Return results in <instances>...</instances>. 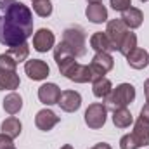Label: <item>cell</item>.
Listing matches in <instances>:
<instances>
[{"label": "cell", "mask_w": 149, "mask_h": 149, "mask_svg": "<svg viewBox=\"0 0 149 149\" xmlns=\"http://www.w3.org/2000/svg\"><path fill=\"white\" fill-rule=\"evenodd\" d=\"M33 35V14L19 0H0V43L14 47Z\"/></svg>", "instance_id": "cell-1"}, {"label": "cell", "mask_w": 149, "mask_h": 149, "mask_svg": "<svg viewBox=\"0 0 149 149\" xmlns=\"http://www.w3.org/2000/svg\"><path fill=\"white\" fill-rule=\"evenodd\" d=\"M134 99H135V87L130 83H120L106 97V108L111 111H116V109H121L132 104Z\"/></svg>", "instance_id": "cell-2"}, {"label": "cell", "mask_w": 149, "mask_h": 149, "mask_svg": "<svg viewBox=\"0 0 149 149\" xmlns=\"http://www.w3.org/2000/svg\"><path fill=\"white\" fill-rule=\"evenodd\" d=\"M63 42L73 50L74 57H81L87 52V42H85V31L80 26L66 28L63 33Z\"/></svg>", "instance_id": "cell-3"}, {"label": "cell", "mask_w": 149, "mask_h": 149, "mask_svg": "<svg viewBox=\"0 0 149 149\" xmlns=\"http://www.w3.org/2000/svg\"><path fill=\"white\" fill-rule=\"evenodd\" d=\"M108 120V108L102 104V102H94L87 108L85 111V123L88 128L92 130H99L104 127Z\"/></svg>", "instance_id": "cell-4"}, {"label": "cell", "mask_w": 149, "mask_h": 149, "mask_svg": "<svg viewBox=\"0 0 149 149\" xmlns=\"http://www.w3.org/2000/svg\"><path fill=\"white\" fill-rule=\"evenodd\" d=\"M128 33V28L127 24L121 21V19H111L106 26V35H108V40L111 43L113 50H118L120 49V43L121 40L125 38V35Z\"/></svg>", "instance_id": "cell-5"}, {"label": "cell", "mask_w": 149, "mask_h": 149, "mask_svg": "<svg viewBox=\"0 0 149 149\" xmlns=\"http://www.w3.org/2000/svg\"><path fill=\"white\" fill-rule=\"evenodd\" d=\"M24 73L28 74L30 80H35V81H40V80H45L49 73H50V68L45 61L42 59H30L26 61L24 64Z\"/></svg>", "instance_id": "cell-6"}, {"label": "cell", "mask_w": 149, "mask_h": 149, "mask_svg": "<svg viewBox=\"0 0 149 149\" xmlns=\"http://www.w3.org/2000/svg\"><path fill=\"white\" fill-rule=\"evenodd\" d=\"M56 47V37L49 28H40L33 35V49L37 52H47Z\"/></svg>", "instance_id": "cell-7"}, {"label": "cell", "mask_w": 149, "mask_h": 149, "mask_svg": "<svg viewBox=\"0 0 149 149\" xmlns=\"http://www.w3.org/2000/svg\"><path fill=\"white\" fill-rule=\"evenodd\" d=\"M57 104L64 113H74L81 106V95L76 90H63Z\"/></svg>", "instance_id": "cell-8"}, {"label": "cell", "mask_w": 149, "mask_h": 149, "mask_svg": "<svg viewBox=\"0 0 149 149\" xmlns=\"http://www.w3.org/2000/svg\"><path fill=\"white\" fill-rule=\"evenodd\" d=\"M61 97V88L56 85V83H43L40 88H38V99L42 104L45 106H52V104H57Z\"/></svg>", "instance_id": "cell-9"}, {"label": "cell", "mask_w": 149, "mask_h": 149, "mask_svg": "<svg viewBox=\"0 0 149 149\" xmlns=\"http://www.w3.org/2000/svg\"><path fill=\"white\" fill-rule=\"evenodd\" d=\"M59 116L56 114L54 111H50V109H40L37 113V116H35V125H37L38 130H42V132H49V130H52L57 123H59Z\"/></svg>", "instance_id": "cell-10"}, {"label": "cell", "mask_w": 149, "mask_h": 149, "mask_svg": "<svg viewBox=\"0 0 149 149\" xmlns=\"http://www.w3.org/2000/svg\"><path fill=\"white\" fill-rule=\"evenodd\" d=\"M85 16L90 23L94 24H102L108 21V9L102 5V2L99 3H88L87 5V10H85Z\"/></svg>", "instance_id": "cell-11"}, {"label": "cell", "mask_w": 149, "mask_h": 149, "mask_svg": "<svg viewBox=\"0 0 149 149\" xmlns=\"http://www.w3.org/2000/svg\"><path fill=\"white\" fill-rule=\"evenodd\" d=\"M127 63H128V66L130 68H134V70H144V68H148L149 64V54L146 49H134L128 56H127Z\"/></svg>", "instance_id": "cell-12"}, {"label": "cell", "mask_w": 149, "mask_h": 149, "mask_svg": "<svg viewBox=\"0 0 149 149\" xmlns=\"http://www.w3.org/2000/svg\"><path fill=\"white\" fill-rule=\"evenodd\" d=\"M120 19L127 24L128 30H135V28H139V26L142 24L144 14H142V10L137 9V7H128L125 12H121V17H120Z\"/></svg>", "instance_id": "cell-13"}, {"label": "cell", "mask_w": 149, "mask_h": 149, "mask_svg": "<svg viewBox=\"0 0 149 149\" xmlns=\"http://www.w3.org/2000/svg\"><path fill=\"white\" fill-rule=\"evenodd\" d=\"M132 135L135 137L139 148L149 146V121L148 120H144V118L139 116V120H137L135 125H134V132H132Z\"/></svg>", "instance_id": "cell-14"}, {"label": "cell", "mask_w": 149, "mask_h": 149, "mask_svg": "<svg viewBox=\"0 0 149 149\" xmlns=\"http://www.w3.org/2000/svg\"><path fill=\"white\" fill-rule=\"evenodd\" d=\"M19 74L10 70H2L0 68V90H16L19 88Z\"/></svg>", "instance_id": "cell-15"}, {"label": "cell", "mask_w": 149, "mask_h": 149, "mask_svg": "<svg viewBox=\"0 0 149 149\" xmlns=\"http://www.w3.org/2000/svg\"><path fill=\"white\" fill-rule=\"evenodd\" d=\"M92 66H95L97 70H101L102 73H109L114 68V59L109 52H95V56L92 57Z\"/></svg>", "instance_id": "cell-16"}, {"label": "cell", "mask_w": 149, "mask_h": 149, "mask_svg": "<svg viewBox=\"0 0 149 149\" xmlns=\"http://www.w3.org/2000/svg\"><path fill=\"white\" fill-rule=\"evenodd\" d=\"M0 130H2V134L9 135L10 139H16V137H19V135H21L23 125H21V121H19L16 116H9V118H5V120L2 121Z\"/></svg>", "instance_id": "cell-17"}, {"label": "cell", "mask_w": 149, "mask_h": 149, "mask_svg": "<svg viewBox=\"0 0 149 149\" xmlns=\"http://www.w3.org/2000/svg\"><path fill=\"white\" fill-rule=\"evenodd\" d=\"M90 47L95 50V52H111L113 47L108 40V35L106 31H95L92 37H90Z\"/></svg>", "instance_id": "cell-18"}, {"label": "cell", "mask_w": 149, "mask_h": 149, "mask_svg": "<svg viewBox=\"0 0 149 149\" xmlns=\"http://www.w3.org/2000/svg\"><path fill=\"white\" fill-rule=\"evenodd\" d=\"M111 90H113V83L106 76H102V78H99L92 83V92L97 99H106L111 94Z\"/></svg>", "instance_id": "cell-19"}, {"label": "cell", "mask_w": 149, "mask_h": 149, "mask_svg": "<svg viewBox=\"0 0 149 149\" xmlns=\"http://www.w3.org/2000/svg\"><path fill=\"white\" fill-rule=\"evenodd\" d=\"M21 108H23V97L19 94L10 92L9 95H5V99H3V109L9 113L10 116L17 114V113L21 111Z\"/></svg>", "instance_id": "cell-20"}, {"label": "cell", "mask_w": 149, "mask_h": 149, "mask_svg": "<svg viewBox=\"0 0 149 149\" xmlns=\"http://www.w3.org/2000/svg\"><path fill=\"white\" fill-rule=\"evenodd\" d=\"M113 123L116 128H128L134 123V116L127 108H121V109L113 111Z\"/></svg>", "instance_id": "cell-21"}, {"label": "cell", "mask_w": 149, "mask_h": 149, "mask_svg": "<svg viewBox=\"0 0 149 149\" xmlns=\"http://www.w3.org/2000/svg\"><path fill=\"white\" fill-rule=\"evenodd\" d=\"M5 54H7L9 57H12V59L19 64V63H23V61L28 59V56H30V45H28L26 42H23V43H19V45L9 47V50H7Z\"/></svg>", "instance_id": "cell-22"}, {"label": "cell", "mask_w": 149, "mask_h": 149, "mask_svg": "<svg viewBox=\"0 0 149 149\" xmlns=\"http://www.w3.org/2000/svg\"><path fill=\"white\" fill-rule=\"evenodd\" d=\"M134 49H137V35L135 33H132V31H128L125 38L121 40V43H120V49H118V52L121 54V56H128Z\"/></svg>", "instance_id": "cell-23"}, {"label": "cell", "mask_w": 149, "mask_h": 149, "mask_svg": "<svg viewBox=\"0 0 149 149\" xmlns=\"http://www.w3.org/2000/svg\"><path fill=\"white\" fill-rule=\"evenodd\" d=\"M70 57H74L73 50L64 43V42H59L56 47H54V61L59 64L61 61H64V59H70Z\"/></svg>", "instance_id": "cell-24"}, {"label": "cell", "mask_w": 149, "mask_h": 149, "mask_svg": "<svg viewBox=\"0 0 149 149\" xmlns=\"http://www.w3.org/2000/svg\"><path fill=\"white\" fill-rule=\"evenodd\" d=\"M33 10L40 17H49L52 14V2L50 0H33Z\"/></svg>", "instance_id": "cell-25"}, {"label": "cell", "mask_w": 149, "mask_h": 149, "mask_svg": "<svg viewBox=\"0 0 149 149\" xmlns=\"http://www.w3.org/2000/svg\"><path fill=\"white\" fill-rule=\"evenodd\" d=\"M120 149H139V144L132 134H127L120 139Z\"/></svg>", "instance_id": "cell-26"}, {"label": "cell", "mask_w": 149, "mask_h": 149, "mask_svg": "<svg viewBox=\"0 0 149 149\" xmlns=\"http://www.w3.org/2000/svg\"><path fill=\"white\" fill-rule=\"evenodd\" d=\"M0 68H2V70H10V71H16L17 63H16L12 57H9L7 54H0Z\"/></svg>", "instance_id": "cell-27"}, {"label": "cell", "mask_w": 149, "mask_h": 149, "mask_svg": "<svg viewBox=\"0 0 149 149\" xmlns=\"http://www.w3.org/2000/svg\"><path fill=\"white\" fill-rule=\"evenodd\" d=\"M109 3L116 12H125L128 7H132V0H109Z\"/></svg>", "instance_id": "cell-28"}, {"label": "cell", "mask_w": 149, "mask_h": 149, "mask_svg": "<svg viewBox=\"0 0 149 149\" xmlns=\"http://www.w3.org/2000/svg\"><path fill=\"white\" fill-rule=\"evenodd\" d=\"M12 141H14V139H10L9 135L0 134V149H16V146H14Z\"/></svg>", "instance_id": "cell-29"}, {"label": "cell", "mask_w": 149, "mask_h": 149, "mask_svg": "<svg viewBox=\"0 0 149 149\" xmlns=\"http://www.w3.org/2000/svg\"><path fill=\"white\" fill-rule=\"evenodd\" d=\"M141 118H144V120H148L149 121V102L148 104H144V108L141 109Z\"/></svg>", "instance_id": "cell-30"}, {"label": "cell", "mask_w": 149, "mask_h": 149, "mask_svg": "<svg viewBox=\"0 0 149 149\" xmlns=\"http://www.w3.org/2000/svg\"><path fill=\"white\" fill-rule=\"evenodd\" d=\"M90 149H111V146L106 144V142H99V144H95L94 148H90Z\"/></svg>", "instance_id": "cell-31"}, {"label": "cell", "mask_w": 149, "mask_h": 149, "mask_svg": "<svg viewBox=\"0 0 149 149\" xmlns=\"http://www.w3.org/2000/svg\"><path fill=\"white\" fill-rule=\"evenodd\" d=\"M144 95H146V101L149 102V78L144 81Z\"/></svg>", "instance_id": "cell-32"}, {"label": "cell", "mask_w": 149, "mask_h": 149, "mask_svg": "<svg viewBox=\"0 0 149 149\" xmlns=\"http://www.w3.org/2000/svg\"><path fill=\"white\" fill-rule=\"evenodd\" d=\"M61 149H73V146H71V144H64Z\"/></svg>", "instance_id": "cell-33"}, {"label": "cell", "mask_w": 149, "mask_h": 149, "mask_svg": "<svg viewBox=\"0 0 149 149\" xmlns=\"http://www.w3.org/2000/svg\"><path fill=\"white\" fill-rule=\"evenodd\" d=\"M88 3H99V2H102V0H87Z\"/></svg>", "instance_id": "cell-34"}, {"label": "cell", "mask_w": 149, "mask_h": 149, "mask_svg": "<svg viewBox=\"0 0 149 149\" xmlns=\"http://www.w3.org/2000/svg\"><path fill=\"white\" fill-rule=\"evenodd\" d=\"M141 2H142V3H146V2H149V0H141Z\"/></svg>", "instance_id": "cell-35"}, {"label": "cell", "mask_w": 149, "mask_h": 149, "mask_svg": "<svg viewBox=\"0 0 149 149\" xmlns=\"http://www.w3.org/2000/svg\"><path fill=\"white\" fill-rule=\"evenodd\" d=\"M31 2H33V0H31Z\"/></svg>", "instance_id": "cell-36"}]
</instances>
